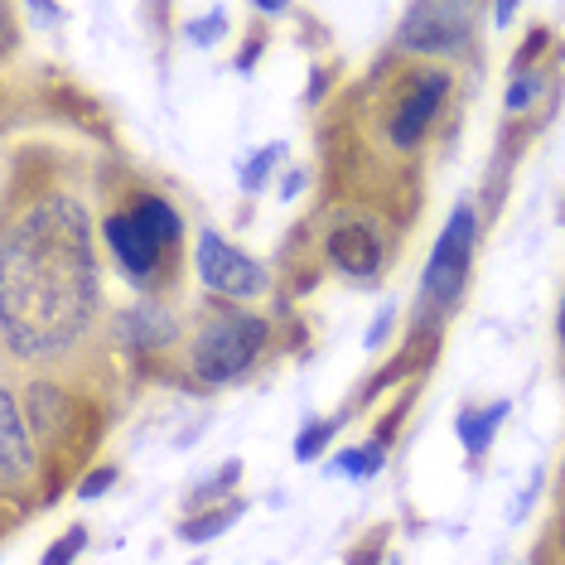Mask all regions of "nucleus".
<instances>
[{
    "mask_svg": "<svg viewBox=\"0 0 565 565\" xmlns=\"http://www.w3.org/2000/svg\"><path fill=\"white\" fill-rule=\"evenodd\" d=\"M97 315L93 227L78 199H44L0 247V329L15 358H58Z\"/></svg>",
    "mask_w": 565,
    "mask_h": 565,
    "instance_id": "f257e3e1",
    "label": "nucleus"
},
{
    "mask_svg": "<svg viewBox=\"0 0 565 565\" xmlns=\"http://www.w3.org/2000/svg\"><path fill=\"white\" fill-rule=\"evenodd\" d=\"M473 242H479V213L473 203H455L430 247V262L420 271V286H416V319L426 324H440V319L459 305L465 295V280H469V262H473Z\"/></svg>",
    "mask_w": 565,
    "mask_h": 565,
    "instance_id": "f03ea898",
    "label": "nucleus"
},
{
    "mask_svg": "<svg viewBox=\"0 0 565 565\" xmlns=\"http://www.w3.org/2000/svg\"><path fill=\"white\" fill-rule=\"evenodd\" d=\"M271 343V324L262 315L247 310H223L194 333V349H189V367L199 382L223 387L237 382L242 372H252V363L262 358V349Z\"/></svg>",
    "mask_w": 565,
    "mask_h": 565,
    "instance_id": "7ed1b4c3",
    "label": "nucleus"
},
{
    "mask_svg": "<svg viewBox=\"0 0 565 565\" xmlns=\"http://www.w3.org/2000/svg\"><path fill=\"white\" fill-rule=\"evenodd\" d=\"M194 271L203 280V290L223 295V300H256V295H266V286H271L266 266L242 247H233L223 233H213V227H203L194 242Z\"/></svg>",
    "mask_w": 565,
    "mask_h": 565,
    "instance_id": "20e7f679",
    "label": "nucleus"
},
{
    "mask_svg": "<svg viewBox=\"0 0 565 565\" xmlns=\"http://www.w3.org/2000/svg\"><path fill=\"white\" fill-rule=\"evenodd\" d=\"M479 6H459V0H426V6H406L402 24H396V44L406 54H459L473 34Z\"/></svg>",
    "mask_w": 565,
    "mask_h": 565,
    "instance_id": "39448f33",
    "label": "nucleus"
},
{
    "mask_svg": "<svg viewBox=\"0 0 565 565\" xmlns=\"http://www.w3.org/2000/svg\"><path fill=\"white\" fill-rule=\"evenodd\" d=\"M449 97V73L445 68H416L411 73V83L402 87V97H396L392 117H387V140L396 150H416L426 131L435 126Z\"/></svg>",
    "mask_w": 565,
    "mask_h": 565,
    "instance_id": "423d86ee",
    "label": "nucleus"
},
{
    "mask_svg": "<svg viewBox=\"0 0 565 565\" xmlns=\"http://www.w3.org/2000/svg\"><path fill=\"white\" fill-rule=\"evenodd\" d=\"M102 237H107L111 262L121 266V276H126V280L146 286V280L160 271V262H164V242L150 233V227L140 223L136 213H111L107 223H102Z\"/></svg>",
    "mask_w": 565,
    "mask_h": 565,
    "instance_id": "0eeeda50",
    "label": "nucleus"
},
{
    "mask_svg": "<svg viewBox=\"0 0 565 565\" xmlns=\"http://www.w3.org/2000/svg\"><path fill=\"white\" fill-rule=\"evenodd\" d=\"M34 473V445H30V420H24L20 392L15 387H0V483L6 493Z\"/></svg>",
    "mask_w": 565,
    "mask_h": 565,
    "instance_id": "6e6552de",
    "label": "nucleus"
},
{
    "mask_svg": "<svg viewBox=\"0 0 565 565\" xmlns=\"http://www.w3.org/2000/svg\"><path fill=\"white\" fill-rule=\"evenodd\" d=\"M329 252V266L333 271H343L349 280H372L382 271V237L372 223H358V217H349V223H339L324 242Z\"/></svg>",
    "mask_w": 565,
    "mask_h": 565,
    "instance_id": "1a4fd4ad",
    "label": "nucleus"
},
{
    "mask_svg": "<svg viewBox=\"0 0 565 565\" xmlns=\"http://www.w3.org/2000/svg\"><path fill=\"white\" fill-rule=\"evenodd\" d=\"M508 411H512L508 396H498V402H488V406H459L455 440L465 445V455H469V459H483V455H488V445H493V440H498V430H503Z\"/></svg>",
    "mask_w": 565,
    "mask_h": 565,
    "instance_id": "9d476101",
    "label": "nucleus"
},
{
    "mask_svg": "<svg viewBox=\"0 0 565 565\" xmlns=\"http://www.w3.org/2000/svg\"><path fill=\"white\" fill-rule=\"evenodd\" d=\"M117 329H121V339L131 343V349H170V343L179 339V324H174V315L164 310V305H131L121 319H117Z\"/></svg>",
    "mask_w": 565,
    "mask_h": 565,
    "instance_id": "9b49d317",
    "label": "nucleus"
},
{
    "mask_svg": "<svg viewBox=\"0 0 565 565\" xmlns=\"http://www.w3.org/2000/svg\"><path fill=\"white\" fill-rule=\"evenodd\" d=\"M24 420H30L34 435H54L63 426V411H68V396H63L54 382H34L30 396H24Z\"/></svg>",
    "mask_w": 565,
    "mask_h": 565,
    "instance_id": "f8f14e48",
    "label": "nucleus"
},
{
    "mask_svg": "<svg viewBox=\"0 0 565 565\" xmlns=\"http://www.w3.org/2000/svg\"><path fill=\"white\" fill-rule=\"evenodd\" d=\"M242 512H247V503H227V508H209V512H189L184 522H179V542H189V546H209L213 536H223L227 526H233Z\"/></svg>",
    "mask_w": 565,
    "mask_h": 565,
    "instance_id": "ddd939ff",
    "label": "nucleus"
},
{
    "mask_svg": "<svg viewBox=\"0 0 565 565\" xmlns=\"http://www.w3.org/2000/svg\"><path fill=\"white\" fill-rule=\"evenodd\" d=\"M387 469V440H367V445H353L343 449L339 459L329 465V473H343V479H377V473Z\"/></svg>",
    "mask_w": 565,
    "mask_h": 565,
    "instance_id": "4468645a",
    "label": "nucleus"
},
{
    "mask_svg": "<svg viewBox=\"0 0 565 565\" xmlns=\"http://www.w3.org/2000/svg\"><path fill=\"white\" fill-rule=\"evenodd\" d=\"M131 213H136L140 223H146L150 233H156V237L164 242V247H174V242L184 237V217H179V213H174V209H170V203H164L160 194H146V199H140Z\"/></svg>",
    "mask_w": 565,
    "mask_h": 565,
    "instance_id": "2eb2a0df",
    "label": "nucleus"
},
{
    "mask_svg": "<svg viewBox=\"0 0 565 565\" xmlns=\"http://www.w3.org/2000/svg\"><path fill=\"white\" fill-rule=\"evenodd\" d=\"M286 160V146L280 140H271V146H262V150H252V160L237 170L242 179V194L256 199V194H266V184H271V174H276V164Z\"/></svg>",
    "mask_w": 565,
    "mask_h": 565,
    "instance_id": "dca6fc26",
    "label": "nucleus"
},
{
    "mask_svg": "<svg viewBox=\"0 0 565 565\" xmlns=\"http://www.w3.org/2000/svg\"><path fill=\"white\" fill-rule=\"evenodd\" d=\"M542 87H546V73H542V68H518V73H508L503 107L512 111V117H522V111H532V107H536Z\"/></svg>",
    "mask_w": 565,
    "mask_h": 565,
    "instance_id": "f3484780",
    "label": "nucleus"
},
{
    "mask_svg": "<svg viewBox=\"0 0 565 565\" xmlns=\"http://www.w3.org/2000/svg\"><path fill=\"white\" fill-rule=\"evenodd\" d=\"M237 479H242V459H227V465H217L209 479H199L194 488H189V508H209V503H217L223 493H233Z\"/></svg>",
    "mask_w": 565,
    "mask_h": 565,
    "instance_id": "a211bd4d",
    "label": "nucleus"
},
{
    "mask_svg": "<svg viewBox=\"0 0 565 565\" xmlns=\"http://www.w3.org/2000/svg\"><path fill=\"white\" fill-rule=\"evenodd\" d=\"M339 435V420H305L300 435H295V459L300 465H310V459L324 455V445Z\"/></svg>",
    "mask_w": 565,
    "mask_h": 565,
    "instance_id": "6ab92c4d",
    "label": "nucleus"
},
{
    "mask_svg": "<svg viewBox=\"0 0 565 565\" xmlns=\"http://www.w3.org/2000/svg\"><path fill=\"white\" fill-rule=\"evenodd\" d=\"M87 551V526H68L63 536H54V542L44 546V556L40 565H73Z\"/></svg>",
    "mask_w": 565,
    "mask_h": 565,
    "instance_id": "aec40b11",
    "label": "nucleus"
},
{
    "mask_svg": "<svg viewBox=\"0 0 565 565\" xmlns=\"http://www.w3.org/2000/svg\"><path fill=\"white\" fill-rule=\"evenodd\" d=\"M223 34H227V10H209V15L189 20L184 40L189 49H213V44H223Z\"/></svg>",
    "mask_w": 565,
    "mask_h": 565,
    "instance_id": "412c9836",
    "label": "nucleus"
},
{
    "mask_svg": "<svg viewBox=\"0 0 565 565\" xmlns=\"http://www.w3.org/2000/svg\"><path fill=\"white\" fill-rule=\"evenodd\" d=\"M117 479H121L117 465H97V469L78 483V498H83V503H97V498L107 493V488H117Z\"/></svg>",
    "mask_w": 565,
    "mask_h": 565,
    "instance_id": "4be33fe9",
    "label": "nucleus"
},
{
    "mask_svg": "<svg viewBox=\"0 0 565 565\" xmlns=\"http://www.w3.org/2000/svg\"><path fill=\"white\" fill-rule=\"evenodd\" d=\"M392 324H396V305H382L377 315H372V324H367V333H363V349L367 353H377L382 343H387V333H392Z\"/></svg>",
    "mask_w": 565,
    "mask_h": 565,
    "instance_id": "5701e85b",
    "label": "nucleus"
},
{
    "mask_svg": "<svg viewBox=\"0 0 565 565\" xmlns=\"http://www.w3.org/2000/svg\"><path fill=\"white\" fill-rule=\"evenodd\" d=\"M382 546H387V532H372L363 546L349 551V565H382Z\"/></svg>",
    "mask_w": 565,
    "mask_h": 565,
    "instance_id": "b1692460",
    "label": "nucleus"
},
{
    "mask_svg": "<svg viewBox=\"0 0 565 565\" xmlns=\"http://www.w3.org/2000/svg\"><path fill=\"white\" fill-rule=\"evenodd\" d=\"M536 488H542V469H532V473H526V483H522V493H518V503H512V512H508V522H522V518H526V508H532V498H536Z\"/></svg>",
    "mask_w": 565,
    "mask_h": 565,
    "instance_id": "393cba45",
    "label": "nucleus"
},
{
    "mask_svg": "<svg viewBox=\"0 0 565 565\" xmlns=\"http://www.w3.org/2000/svg\"><path fill=\"white\" fill-rule=\"evenodd\" d=\"M24 15H30L34 24H58V20H63V10H58V6H49V0H34V6H24Z\"/></svg>",
    "mask_w": 565,
    "mask_h": 565,
    "instance_id": "a878e982",
    "label": "nucleus"
},
{
    "mask_svg": "<svg viewBox=\"0 0 565 565\" xmlns=\"http://www.w3.org/2000/svg\"><path fill=\"white\" fill-rule=\"evenodd\" d=\"M300 189H305V170H290L286 179H280V199H295V194H300Z\"/></svg>",
    "mask_w": 565,
    "mask_h": 565,
    "instance_id": "bb28decb",
    "label": "nucleus"
},
{
    "mask_svg": "<svg viewBox=\"0 0 565 565\" xmlns=\"http://www.w3.org/2000/svg\"><path fill=\"white\" fill-rule=\"evenodd\" d=\"M262 44H266V34H262V40H252V44L237 54V68H242V73H252V63H256V54H262Z\"/></svg>",
    "mask_w": 565,
    "mask_h": 565,
    "instance_id": "cd10ccee",
    "label": "nucleus"
},
{
    "mask_svg": "<svg viewBox=\"0 0 565 565\" xmlns=\"http://www.w3.org/2000/svg\"><path fill=\"white\" fill-rule=\"evenodd\" d=\"M252 10H256V15H286V10H290V6H280V0H256V6H252Z\"/></svg>",
    "mask_w": 565,
    "mask_h": 565,
    "instance_id": "c85d7f7f",
    "label": "nucleus"
},
{
    "mask_svg": "<svg viewBox=\"0 0 565 565\" xmlns=\"http://www.w3.org/2000/svg\"><path fill=\"white\" fill-rule=\"evenodd\" d=\"M512 15H518V6H493V24H498V30L512 24Z\"/></svg>",
    "mask_w": 565,
    "mask_h": 565,
    "instance_id": "c756f323",
    "label": "nucleus"
},
{
    "mask_svg": "<svg viewBox=\"0 0 565 565\" xmlns=\"http://www.w3.org/2000/svg\"><path fill=\"white\" fill-rule=\"evenodd\" d=\"M556 329H561V343H565V300H561V319H556Z\"/></svg>",
    "mask_w": 565,
    "mask_h": 565,
    "instance_id": "7c9ffc66",
    "label": "nucleus"
},
{
    "mask_svg": "<svg viewBox=\"0 0 565 565\" xmlns=\"http://www.w3.org/2000/svg\"><path fill=\"white\" fill-rule=\"evenodd\" d=\"M493 565H503V561H493Z\"/></svg>",
    "mask_w": 565,
    "mask_h": 565,
    "instance_id": "2f4dec72",
    "label": "nucleus"
},
{
    "mask_svg": "<svg viewBox=\"0 0 565 565\" xmlns=\"http://www.w3.org/2000/svg\"><path fill=\"white\" fill-rule=\"evenodd\" d=\"M392 565H396V561H392Z\"/></svg>",
    "mask_w": 565,
    "mask_h": 565,
    "instance_id": "473e14b6",
    "label": "nucleus"
}]
</instances>
